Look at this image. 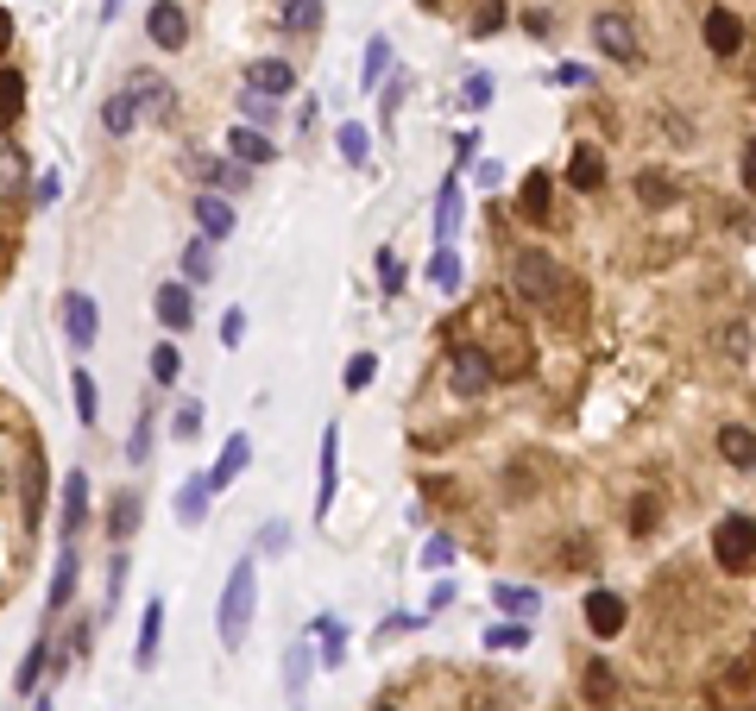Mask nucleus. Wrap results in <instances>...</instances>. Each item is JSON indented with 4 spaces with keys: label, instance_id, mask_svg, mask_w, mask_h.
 I'll list each match as a JSON object with an SVG mask.
<instances>
[{
    "label": "nucleus",
    "instance_id": "f257e3e1",
    "mask_svg": "<svg viewBox=\"0 0 756 711\" xmlns=\"http://www.w3.org/2000/svg\"><path fill=\"white\" fill-rule=\"evenodd\" d=\"M511 290H517L530 308H567L574 296H581V284L562 271V258L543 252V246H524L517 258H511Z\"/></svg>",
    "mask_w": 756,
    "mask_h": 711
},
{
    "label": "nucleus",
    "instance_id": "f03ea898",
    "mask_svg": "<svg viewBox=\"0 0 756 711\" xmlns=\"http://www.w3.org/2000/svg\"><path fill=\"white\" fill-rule=\"evenodd\" d=\"M252 611H259V555L233 560L228 567V586H221V611H214V630L228 649H240L252 630Z\"/></svg>",
    "mask_w": 756,
    "mask_h": 711
},
{
    "label": "nucleus",
    "instance_id": "7ed1b4c3",
    "mask_svg": "<svg viewBox=\"0 0 756 711\" xmlns=\"http://www.w3.org/2000/svg\"><path fill=\"white\" fill-rule=\"evenodd\" d=\"M713 560L725 573H756V522L744 517V510H732V517L713 529Z\"/></svg>",
    "mask_w": 756,
    "mask_h": 711
},
{
    "label": "nucleus",
    "instance_id": "20e7f679",
    "mask_svg": "<svg viewBox=\"0 0 756 711\" xmlns=\"http://www.w3.org/2000/svg\"><path fill=\"white\" fill-rule=\"evenodd\" d=\"M593 44H599L612 63H637V58H643L637 26L624 20V13H599V20H593Z\"/></svg>",
    "mask_w": 756,
    "mask_h": 711
},
{
    "label": "nucleus",
    "instance_id": "39448f33",
    "mask_svg": "<svg viewBox=\"0 0 756 711\" xmlns=\"http://www.w3.org/2000/svg\"><path fill=\"white\" fill-rule=\"evenodd\" d=\"M334 491H341V423L322 428V466H315V517L329 522Z\"/></svg>",
    "mask_w": 756,
    "mask_h": 711
},
{
    "label": "nucleus",
    "instance_id": "423d86ee",
    "mask_svg": "<svg viewBox=\"0 0 756 711\" xmlns=\"http://www.w3.org/2000/svg\"><path fill=\"white\" fill-rule=\"evenodd\" d=\"M145 39L158 44V51H183V44H190V13H183V7H177V0H158L152 13H145Z\"/></svg>",
    "mask_w": 756,
    "mask_h": 711
},
{
    "label": "nucleus",
    "instance_id": "0eeeda50",
    "mask_svg": "<svg viewBox=\"0 0 756 711\" xmlns=\"http://www.w3.org/2000/svg\"><path fill=\"white\" fill-rule=\"evenodd\" d=\"M63 334H70V346H77V353H89V346L101 341L95 296H82V290H70V296H63Z\"/></svg>",
    "mask_w": 756,
    "mask_h": 711
},
{
    "label": "nucleus",
    "instance_id": "6e6552de",
    "mask_svg": "<svg viewBox=\"0 0 756 711\" xmlns=\"http://www.w3.org/2000/svg\"><path fill=\"white\" fill-rule=\"evenodd\" d=\"M190 214H195V227H202V240H214V246H221V240H233V227H240V214H233V202L221 190H202L190 202Z\"/></svg>",
    "mask_w": 756,
    "mask_h": 711
},
{
    "label": "nucleus",
    "instance_id": "1a4fd4ad",
    "mask_svg": "<svg viewBox=\"0 0 756 711\" xmlns=\"http://www.w3.org/2000/svg\"><path fill=\"white\" fill-rule=\"evenodd\" d=\"M447 385H454V397H480L492 385V366H485L480 346H454L447 353Z\"/></svg>",
    "mask_w": 756,
    "mask_h": 711
},
{
    "label": "nucleus",
    "instance_id": "9d476101",
    "mask_svg": "<svg viewBox=\"0 0 756 711\" xmlns=\"http://www.w3.org/2000/svg\"><path fill=\"white\" fill-rule=\"evenodd\" d=\"M127 95L139 101L145 120H171V108H177V89L164 77H152V70H133V77H127Z\"/></svg>",
    "mask_w": 756,
    "mask_h": 711
},
{
    "label": "nucleus",
    "instance_id": "9b49d317",
    "mask_svg": "<svg viewBox=\"0 0 756 711\" xmlns=\"http://www.w3.org/2000/svg\"><path fill=\"white\" fill-rule=\"evenodd\" d=\"M82 522H89V473H70L63 479V522H58V536H63V548H77V536H82Z\"/></svg>",
    "mask_w": 756,
    "mask_h": 711
},
{
    "label": "nucleus",
    "instance_id": "f8f14e48",
    "mask_svg": "<svg viewBox=\"0 0 756 711\" xmlns=\"http://www.w3.org/2000/svg\"><path fill=\"white\" fill-rule=\"evenodd\" d=\"M246 89L284 101V95L296 89V63H284V58H252V63H246Z\"/></svg>",
    "mask_w": 756,
    "mask_h": 711
},
{
    "label": "nucleus",
    "instance_id": "ddd939ff",
    "mask_svg": "<svg viewBox=\"0 0 756 711\" xmlns=\"http://www.w3.org/2000/svg\"><path fill=\"white\" fill-rule=\"evenodd\" d=\"M624 623H631V611H624L618 592H605V586H599V592H586V630L599 636V642H612Z\"/></svg>",
    "mask_w": 756,
    "mask_h": 711
},
{
    "label": "nucleus",
    "instance_id": "4468645a",
    "mask_svg": "<svg viewBox=\"0 0 756 711\" xmlns=\"http://www.w3.org/2000/svg\"><path fill=\"white\" fill-rule=\"evenodd\" d=\"M699 39H706V51H713V58H737V44H744V26H737L732 7H713V13L699 20Z\"/></svg>",
    "mask_w": 756,
    "mask_h": 711
},
{
    "label": "nucleus",
    "instance_id": "2eb2a0df",
    "mask_svg": "<svg viewBox=\"0 0 756 711\" xmlns=\"http://www.w3.org/2000/svg\"><path fill=\"white\" fill-rule=\"evenodd\" d=\"M190 176L202 183V190H221V195H240V190H246V164H221V158H209V152L190 158Z\"/></svg>",
    "mask_w": 756,
    "mask_h": 711
},
{
    "label": "nucleus",
    "instance_id": "dca6fc26",
    "mask_svg": "<svg viewBox=\"0 0 756 711\" xmlns=\"http://www.w3.org/2000/svg\"><path fill=\"white\" fill-rule=\"evenodd\" d=\"M152 315H158L164 327H177V334H183V327L195 322V290H190V284H158Z\"/></svg>",
    "mask_w": 756,
    "mask_h": 711
},
{
    "label": "nucleus",
    "instance_id": "f3484780",
    "mask_svg": "<svg viewBox=\"0 0 756 711\" xmlns=\"http://www.w3.org/2000/svg\"><path fill=\"white\" fill-rule=\"evenodd\" d=\"M315 668H322V661H315L310 636H303V642H291V654H284V699H291V705H303V692H310V673Z\"/></svg>",
    "mask_w": 756,
    "mask_h": 711
},
{
    "label": "nucleus",
    "instance_id": "a211bd4d",
    "mask_svg": "<svg viewBox=\"0 0 756 711\" xmlns=\"http://www.w3.org/2000/svg\"><path fill=\"white\" fill-rule=\"evenodd\" d=\"M228 158L233 164H246V171H259V164H272V139L259 133V126H228Z\"/></svg>",
    "mask_w": 756,
    "mask_h": 711
},
{
    "label": "nucleus",
    "instance_id": "6ab92c4d",
    "mask_svg": "<svg viewBox=\"0 0 756 711\" xmlns=\"http://www.w3.org/2000/svg\"><path fill=\"white\" fill-rule=\"evenodd\" d=\"M310 642H315V661H322V668H341V661H347V623H341V617H315Z\"/></svg>",
    "mask_w": 756,
    "mask_h": 711
},
{
    "label": "nucleus",
    "instance_id": "aec40b11",
    "mask_svg": "<svg viewBox=\"0 0 756 711\" xmlns=\"http://www.w3.org/2000/svg\"><path fill=\"white\" fill-rule=\"evenodd\" d=\"M718 460L737 466V473H750V466H756V428H744V423L718 428Z\"/></svg>",
    "mask_w": 756,
    "mask_h": 711
},
{
    "label": "nucleus",
    "instance_id": "412c9836",
    "mask_svg": "<svg viewBox=\"0 0 756 711\" xmlns=\"http://www.w3.org/2000/svg\"><path fill=\"white\" fill-rule=\"evenodd\" d=\"M246 460H252V435H228V447H221V460L209 466V485L214 491H228L240 473H246Z\"/></svg>",
    "mask_w": 756,
    "mask_h": 711
},
{
    "label": "nucleus",
    "instance_id": "4be33fe9",
    "mask_svg": "<svg viewBox=\"0 0 756 711\" xmlns=\"http://www.w3.org/2000/svg\"><path fill=\"white\" fill-rule=\"evenodd\" d=\"M164 611H171V605H164V598H152V605H145V617H139V642H133L139 668H152V661H158V642H164Z\"/></svg>",
    "mask_w": 756,
    "mask_h": 711
},
{
    "label": "nucleus",
    "instance_id": "5701e85b",
    "mask_svg": "<svg viewBox=\"0 0 756 711\" xmlns=\"http://www.w3.org/2000/svg\"><path fill=\"white\" fill-rule=\"evenodd\" d=\"M26 176H32L26 145H13V139L0 133V195H26Z\"/></svg>",
    "mask_w": 756,
    "mask_h": 711
},
{
    "label": "nucleus",
    "instance_id": "b1692460",
    "mask_svg": "<svg viewBox=\"0 0 756 711\" xmlns=\"http://www.w3.org/2000/svg\"><path fill=\"white\" fill-rule=\"evenodd\" d=\"M492 605H498L511 623H530V617L543 611V592H536V586H492Z\"/></svg>",
    "mask_w": 756,
    "mask_h": 711
},
{
    "label": "nucleus",
    "instance_id": "393cba45",
    "mask_svg": "<svg viewBox=\"0 0 756 711\" xmlns=\"http://www.w3.org/2000/svg\"><path fill=\"white\" fill-rule=\"evenodd\" d=\"M209 498H214L209 479H183V491H177V522H183V529H202V522H209Z\"/></svg>",
    "mask_w": 756,
    "mask_h": 711
},
{
    "label": "nucleus",
    "instance_id": "a878e982",
    "mask_svg": "<svg viewBox=\"0 0 756 711\" xmlns=\"http://www.w3.org/2000/svg\"><path fill=\"white\" fill-rule=\"evenodd\" d=\"M391 77V39L385 32H372L366 39V63H360V89H366V95H379V82Z\"/></svg>",
    "mask_w": 756,
    "mask_h": 711
},
{
    "label": "nucleus",
    "instance_id": "bb28decb",
    "mask_svg": "<svg viewBox=\"0 0 756 711\" xmlns=\"http://www.w3.org/2000/svg\"><path fill=\"white\" fill-rule=\"evenodd\" d=\"M77 573H82V555H77V548H63L58 573H51V611H44V617H63V605H70V592H77Z\"/></svg>",
    "mask_w": 756,
    "mask_h": 711
},
{
    "label": "nucleus",
    "instance_id": "cd10ccee",
    "mask_svg": "<svg viewBox=\"0 0 756 711\" xmlns=\"http://www.w3.org/2000/svg\"><path fill=\"white\" fill-rule=\"evenodd\" d=\"M454 233H461V183H454V176H447L442 190H435V240H454Z\"/></svg>",
    "mask_w": 756,
    "mask_h": 711
},
{
    "label": "nucleus",
    "instance_id": "c85d7f7f",
    "mask_svg": "<svg viewBox=\"0 0 756 711\" xmlns=\"http://www.w3.org/2000/svg\"><path fill=\"white\" fill-rule=\"evenodd\" d=\"M177 258H183V284H190V290L214 277V240H202V233H195L190 246L177 252Z\"/></svg>",
    "mask_w": 756,
    "mask_h": 711
},
{
    "label": "nucleus",
    "instance_id": "c756f323",
    "mask_svg": "<svg viewBox=\"0 0 756 711\" xmlns=\"http://www.w3.org/2000/svg\"><path fill=\"white\" fill-rule=\"evenodd\" d=\"M567 183H574V190H605V158L593 152V145H581V152H574V164H567Z\"/></svg>",
    "mask_w": 756,
    "mask_h": 711
},
{
    "label": "nucleus",
    "instance_id": "7c9ffc66",
    "mask_svg": "<svg viewBox=\"0 0 756 711\" xmlns=\"http://www.w3.org/2000/svg\"><path fill=\"white\" fill-rule=\"evenodd\" d=\"M315 20H322V0H278V26H284L291 39L315 32Z\"/></svg>",
    "mask_w": 756,
    "mask_h": 711
},
{
    "label": "nucleus",
    "instance_id": "2f4dec72",
    "mask_svg": "<svg viewBox=\"0 0 756 711\" xmlns=\"http://www.w3.org/2000/svg\"><path fill=\"white\" fill-rule=\"evenodd\" d=\"M139 120H145V114H139V101L127 95V89H114V95H108V108H101V126H108L114 139H120V133H133Z\"/></svg>",
    "mask_w": 756,
    "mask_h": 711
},
{
    "label": "nucleus",
    "instance_id": "473e14b6",
    "mask_svg": "<svg viewBox=\"0 0 756 711\" xmlns=\"http://www.w3.org/2000/svg\"><path fill=\"white\" fill-rule=\"evenodd\" d=\"M70 397H77V423L82 428H95L101 423V390H95V378H89V372H70Z\"/></svg>",
    "mask_w": 756,
    "mask_h": 711
},
{
    "label": "nucleus",
    "instance_id": "72a5a7b5",
    "mask_svg": "<svg viewBox=\"0 0 756 711\" xmlns=\"http://www.w3.org/2000/svg\"><path fill=\"white\" fill-rule=\"evenodd\" d=\"M240 126H278V101L272 95H259V89H240Z\"/></svg>",
    "mask_w": 756,
    "mask_h": 711
},
{
    "label": "nucleus",
    "instance_id": "f704fd0d",
    "mask_svg": "<svg viewBox=\"0 0 756 711\" xmlns=\"http://www.w3.org/2000/svg\"><path fill=\"white\" fill-rule=\"evenodd\" d=\"M139 510H145V504H139L133 491H120V498L108 504V536H114V541H127V536L139 529Z\"/></svg>",
    "mask_w": 756,
    "mask_h": 711
},
{
    "label": "nucleus",
    "instance_id": "c9c22d12",
    "mask_svg": "<svg viewBox=\"0 0 756 711\" xmlns=\"http://www.w3.org/2000/svg\"><path fill=\"white\" fill-rule=\"evenodd\" d=\"M461 277H466V271H461V252H454V246H435V258H429V284H435V290H461Z\"/></svg>",
    "mask_w": 756,
    "mask_h": 711
},
{
    "label": "nucleus",
    "instance_id": "e433bc0d",
    "mask_svg": "<svg viewBox=\"0 0 756 711\" xmlns=\"http://www.w3.org/2000/svg\"><path fill=\"white\" fill-rule=\"evenodd\" d=\"M152 435H158V409H139V416H133V441H127V460H133V466L152 460Z\"/></svg>",
    "mask_w": 756,
    "mask_h": 711
},
{
    "label": "nucleus",
    "instance_id": "4c0bfd02",
    "mask_svg": "<svg viewBox=\"0 0 756 711\" xmlns=\"http://www.w3.org/2000/svg\"><path fill=\"white\" fill-rule=\"evenodd\" d=\"M44 661H51V642H32V649H26V661H20V673H13V687H20V699L26 692H39V673H44Z\"/></svg>",
    "mask_w": 756,
    "mask_h": 711
},
{
    "label": "nucleus",
    "instance_id": "58836bf2",
    "mask_svg": "<svg viewBox=\"0 0 756 711\" xmlns=\"http://www.w3.org/2000/svg\"><path fill=\"white\" fill-rule=\"evenodd\" d=\"M26 114V77L0 63V120H20Z\"/></svg>",
    "mask_w": 756,
    "mask_h": 711
},
{
    "label": "nucleus",
    "instance_id": "ea45409f",
    "mask_svg": "<svg viewBox=\"0 0 756 711\" xmlns=\"http://www.w3.org/2000/svg\"><path fill=\"white\" fill-rule=\"evenodd\" d=\"M334 145H341V158H347V164H366V158H372V133L360 126V120H347V126L334 133Z\"/></svg>",
    "mask_w": 756,
    "mask_h": 711
},
{
    "label": "nucleus",
    "instance_id": "a19ab883",
    "mask_svg": "<svg viewBox=\"0 0 756 711\" xmlns=\"http://www.w3.org/2000/svg\"><path fill=\"white\" fill-rule=\"evenodd\" d=\"M177 372H183V353H177V341H158V346H152V385H177Z\"/></svg>",
    "mask_w": 756,
    "mask_h": 711
},
{
    "label": "nucleus",
    "instance_id": "79ce46f5",
    "mask_svg": "<svg viewBox=\"0 0 756 711\" xmlns=\"http://www.w3.org/2000/svg\"><path fill=\"white\" fill-rule=\"evenodd\" d=\"M524 214H530V221H548V214H555V209H548V176L543 171L524 176Z\"/></svg>",
    "mask_w": 756,
    "mask_h": 711
},
{
    "label": "nucleus",
    "instance_id": "37998d69",
    "mask_svg": "<svg viewBox=\"0 0 756 711\" xmlns=\"http://www.w3.org/2000/svg\"><path fill=\"white\" fill-rule=\"evenodd\" d=\"M291 548V522H259V536H252V555H284Z\"/></svg>",
    "mask_w": 756,
    "mask_h": 711
},
{
    "label": "nucleus",
    "instance_id": "c03bdc74",
    "mask_svg": "<svg viewBox=\"0 0 756 711\" xmlns=\"http://www.w3.org/2000/svg\"><path fill=\"white\" fill-rule=\"evenodd\" d=\"M612 692H618L612 668H605V661H586V699H593V705H612Z\"/></svg>",
    "mask_w": 756,
    "mask_h": 711
},
{
    "label": "nucleus",
    "instance_id": "a18cd8bd",
    "mask_svg": "<svg viewBox=\"0 0 756 711\" xmlns=\"http://www.w3.org/2000/svg\"><path fill=\"white\" fill-rule=\"evenodd\" d=\"M637 195L649 202V209H668V202H675V183H668L662 171H643L637 176Z\"/></svg>",
    "mask_w": 756,
    "mask_h": 711
},
{
    "label": "nucleus",
    "instance_id": "49530a36",
    "mask_svg": "<svg viewBox=\"0 0 756 711\" xmlns=\"http://www.w3.org/2000/svg\"><path fill=\"white\" fill-rule=\"evenodd\" d=\"M372 372H379V353H353V359H347V378H341V385L360 397V390L372 385Z\"/></svg>",
    "mask_w": 756,
    "mask_h": 711
},
{
    "label": "nucleus",
    "instance_id": "de8ad7c7",
    "mask_svg": "<svg viewBox=\"0 0 756 711\" xmlns=\"http://www.w3.org/2000/svg\"><path fill=\"white\" fill-rule=\"evenodd\" d=\"M485 649H530V623H498V630H485Z\"/></svg>",
    "mask_w": 756,
    "mask_h": 711
},
{
    "label": "nucleus",
    "instance_id": "09e8293b",
    "mask_svg": "<svg viewBox=\"0 0 756 711\" xmlns=\"http://www.w3.org/2000/svg\"><path fill=\"white\" fill-rule=\"evenodd\" d=\"M171 428H177V441H195V435H202V404H195V397H183Z\"/></svg>",
    "mask_w": 756,
    "mask_h": 711
},
{
    "label": "nucleus",
    "instance_id": "8fccbe9b",
    "mask_svg": "<svg viewBox=\"0 0 756 711\" xmlns=\"http://www.w3.org/2000/svg\"><path fill=\"white\" fill-rule=\"evenodd\" d=\"M423 567H429V573H447V567H454V541H447V536H429V541H423Z\"/></svg>",
    "mask_w": 756,
    "mask_h": 711
},
{
    "label": "nucleus",
    "instance_id": "3c124183",
    "mask_svg": "<svg viewBox=\"0 0 756 711\" xmlns=\"http://www.w3.org/2000/svg\"><path fill=\"white\" fill-rule=\"evenodd\" d=\"M127 573H133V560H127V548L114 555V567H108V611H120V592H127Z\"/></svg>",
    "mask_w": 756,
    "mask_h": 711
},
{
    "label": "nucleus",
    "instance_id": "603ef678",
    "mask_svg": "<svg viewBox=\"0 0 756 711\" xmlns=\"http://www.w3.org/2000/svg\"><path fill=\"white\" fill-rule=\"evenodd\" d=\"M492 89H498V82L485 77V70H480V77H466L461 82V108H485V101H492Z\"/></svg>",
    "mask_w": 756,
    "mask_h": 711
},
{
    "label": "nucleus",
    "instance_id": "864d4df0",
    "mask_svg": "<svg viewBox=\"0 0 756 711\" xmlns=\"http://www.w3.org/2000/svg\"><path fill=\"white\" fill-rule=\"evenodd\" d=\"M379 290H385V296H397V290H404V265H397V252H379Z\"/></svg>",
    "mask_w": 756,
    "mask_h": 711
},
{
    "label": "nucleus",
    "instance_id": "5fc2aeb1",
    "mask_svg": "<svg viewBox=\"0 0 756 711\" xmlns=\"http://www.w3.org/2000/svg\"><path fill=\"white\" fill-rule=\"evenodd\" d=\"M498 26H504V0H485V13H473V32H480V39H492Z\"/></svg>",
    "mask_w": 756,
    "mask_h": 711
},
{
    "label": "nucleus",
    "instance_id": "6e6d98bb",
    "mask_svg": "<svg viewBox=\"0 0 756 711\" xmlns=\"http://www.w3.org/2000/svg\"><path fill=\"white\" fill-rule=\"evenodd\" d=\"M246 341V308H228L221 315V346H240Z\"/></svg>",
    "mask_w": 756,
    "mask_h": 711
},
{
    "label": "nucleus",
    "instance_id": "4d7b16f0",
    "mask_svg": "<svg viewBox=\"0 0 756 711\" xmlns=\"http://www.w3.org/2000/svg\"><path fill=\"white\" fill-rule=\"evenodd\" d=\"M744 190L756 195V139H750V145H744Z\"/></svg>",
    "mask_w": 756,
    "mask_h": 711
},
{
    "label": "nucleus",
    "instance_id": "13d9d810",
    "mask_svg": "<svg viewBox=\"0 0 756 711\" xmlns=\"http://www.w3.org/2000/svg\"><path fill=\"white\" fill-rule=\"evenodd\" d=\"M7 51H13V13L0 7V58H7Z\"/></svg>",
    "mask_w": 756,
    "mask_h": 711
},
{
    "label": "nucleus",
    "instance_id": "bf43d9fd",
    "mask_svg": "<svg viewBox=\"0 0 756 711\" xmlns=\"http://www.w3.org/2000/svg\"><path fill=\"white\" fill-rule=\"evenodd\" d=\"M120 7H127V0H101V20L114 26V20H120Z\"/></svg>",
    "mask_w": 756,
    "mask_h": 711
},
{
    "label": "nucleus",
    "instance_id": "052dcab7",
    "mask_svg": "<svg viewBox=\"0 0 756 711\" xmlns=\"http://www.w3.org/2000/svg\"><path fill=\"white\" fill-rule=\"evenodd\" d=\"M32 711H58V705H51V699H39V705H32Z\"/></svg>",
    "mask_w": 756,
    "mask_h": 711
},
{
    "label": "nucleus",
    "instance_id": "680f3d73",
    "mask_svg": "<svg viewBox=\"0 0 756 711\" xmlns=\"http://www.w3.org/2000/svg\"><path fill=\"white\" fill-rule=\"evenodd\" d=\"M372 711H397V705H372Z\"/></svg>",
    "mask_w": 756,
    "mask_h": 711
},
{
    "label": "nucleus",
    "instance_id": "e2e57ef3",
    "mask_svg": "<svg viewBox=\"0 0 756 711\" xmlns=\"http://www.w3.org/2000/svg\"><path fill=\"white\" fill-rule=\"evenodd\" d=\"M423 7H442V0H423Z\"/></svg>",
    "mask_w": 756,
    "mask_h": 711
}]
</instances>
